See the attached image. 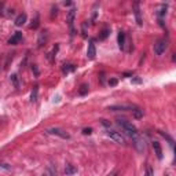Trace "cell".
Segmentation results:
<instances>
[{
  "label": "cell",
  "instance_id": "6da1fadb",
  "mask_svg": "<svg viewBox=\"0 0 176 176\" xmlns=\"http://www.w3.org/2000/svg\"><path fill=\"white\" fill-rule=\"evenodd\" d=\"M117 125L120 127L121 129H123V132L125 135H128L129 138H136L138 135H139V132H138V129H136V127L132 123H129V121H127L125 118H117Z\"/></svg>",
  "mask_w": 176,
  "mask_h": 176
},
{
  "label": "cell",
  "instance_id": "7a4b0ae2",
  "mask_svg": "<svg viewBox=\"0 0 176 176\" xmlns=\"http://www.w3.org/2000/svg\"><path fill=\"white\" fill-rule=\"evenodd\" d=\"M106 134H107V136L114 140L116 143H118V145H125V138L121 135V132H117V131H114V129L109 128L106 131Z\"/></svg>",
  "mask_w": 176,
  "mask_h": 176
},
{
  "label": "cell",
  "instance_id": "3957f363",
  "mask_svg": "<svg viewBox=\"0 0 176 176\" xmlns=\"http://www.w3.org/2000/svg\"><path fill=\"white\" fill-rule=\"evenodd\" d=\"M47 134L48 135H55V136H59L62 139H70V135L62 128H58V127H52V128H48L47 129Z\"/></svg>",
  "mask_w": 176,
  "mask_h": 176
},
{
  "label": "cell",
  "instance_id": "277c9868",
  "mask_svg": "<svg viewBox=\"0 0 176 176\" xmlns=\"http://www.w3.org/2000/svg\"><path fill=\"white\" fill-rule=\"evenodd\" d=\"M167 48H168V41L165 40V38H160V40L157 41V43L154 44V47H153L156 55H158V57L164 54V52L167 51Z\"/></svg>",
  "mask_w": 176,
  "mask_h": 176
},
{
  "label": "cell",
  "instance_id": "5b68a950",
  "mask_svg": "<svg viewBox=\"0 0 176 176\" xmlns=\"http://www.w3.org/2000/svg\"><path fill=\"white\" fill-rule=\"evenodd\" d=\"M134 146L135 148H136L139 153H143V151H146V139L143 136H140V135H138L136 138H134Z\"/></svg>",
  "mask_w": 176,
  "mask_h": 176
},
{
  "label": "cell",
  "instance_id": "8992f818",
  "mask_svg": "<svg viewBox=\"0 0 176 176\" xmlns=\"http://www.w3.org/2000/svg\"><path fill=\"white\" fill-rule=\"evenodd\" d=\"M74 18H76V10L72 8L68 13V25H69V28H70L72 36H74V33H76V30H74Z\"/></svg>",
  "mask_w": 176,
  "mask_h": 176
},
{
  "label": "cell",
  "instance_id": "52a82bcc",
  "mask_svg": "<svg viewBox=\"0 0 176 176\" xmlns=\"http://www.w3.org/2000/svg\"><path fill=\"white\" fill-rule=\"evenodd\" d=\"M136 106L134 105H116V106H110L109 110H113V112H125V110H135Z\"/></svg>",
  "mask_w": 176,
  "mask_h": 176
},
{
  "label": "cell",
  "instance_id": "ba28073f",
  "mask_svg": "<svg viewBox=\"0 0 176 176\" xmlns=\"http://www.w3.org/2000/svg\"><path fill=\"white\" fill-rule=\"evenodd\" d=\"M96 57V48H95V44H94V41L91 40L90 43H88V50H87V58L88 59H94V58Z\"/></svg>",
  "mask_w": 176,
  "mask_h": 176
},
{
  "label": "cell",
  "instance_id": "9c48e42d",
  "mask_svg": "<svg viewBox=\"0 0 176 176\" xmlns=\"http://www.w3.org/2000/svg\"><path fill=\"white\" fill-rule=\"evenodd\" d=\"M22 41V33L21 32H15L13 36L10 37V40H8V44H11V46H16V44H19Z\"/></svg>",
  "mask_w": 176,
  "mask_h": 176
},
{
  "label": "cell",
  "instance_id": "30bf717a",
  "mask_svg": "<svg viewBox=\"0 0 176 176\" xmlns=\"http://www.w3.org/2000/svg\"><path fill=\"white\" fill-rule=\"evenodd\" d=\"M128 44V40H127V36L124 32H118V47H120L121 50H125V46Z\"/></svg>",
  "mask_w": 176,
  "mask_h": 176
},
{
  "label": "cell",
  "instance_id": "8fae6325",
  "mask_svg": "<svg viewBox=\"0 0 176 176\" xmlns=\"http://www.w3.org/2000/svg\"><path fill=\"white\" fill-rule=\"evenodd\" d=\"M134 13H135V18H136V22L139 26H142V16H140V8H139V3H135L134 4Z\"/></svg>",
  "mask_w": 176,
  "mask_h": 176
},
{
  "label": "cell",
  "instance_id": "7c38bea8",
  "mask_svg": "<svg viewBox=\"0 0 176 176\" xmlns=\"http://www.w3.org/2000/svg\"><path fill=\"white\" fill-rule=\"evenodd\" d=\"M153 148H154V153H156L157 158H158V160H162V148H161V145H160V142L154 140V142H153Z\"/></svg>",
  "mask_w": 176,
  "mask_h": 176
},
{
  "label": "cell",
  "instance_id": "4fadbf2b",
  "mask_svg": "<svg viewBox=\"0 0 176 176\" xmlns=\"http://www.w3.org/2000/svg\"><path fill=\"white\" fill-rule=\"evenodd\" d=\"M167 10H168V6L167 4H162L161 8H160V11L157 13V15H158V19H160V24L162 25V19L165 18V15H167Z\"/></svg>",
  "mask_w": 176,
  "mask_h": 176
},
{
  "label": "cell",
  "instance_id": "5bb4252c",
  "mask_svg": "<svg viewBox=\"0 0 176 176\" xmlns=\"http://www.w3.org/2000/svg\"><path fill=\"white\" fill-rule=\"evenodd\" d=\"M26 18H28V16H26V14H25V13L19 14V15L15 18V26H22V25L26 22Z\"/></svg>",
  "mask_w": 176,
  "mask_h": 176
},
{
  "label": "cell",
  "instance_id": "9a60e30c",
  "mask_svg": "<svg viewBox=\"0 0 176 176\" xmlns=\"http://www.w3.org/2000/svg\"><path fill=\"white\" fill-rule=\"evenodd\" d=\"M77 172V168L74 167V165H72V164H66V167H65V173L68 176H72V175H74V173Z\"/></svg>",
  "mask_w": 176,
  "mask_h": 176
},
{
  "label": "cell",
  "instance_id": "2e32d148",
  "mask_svg": "<svg viewBox=\"0 0 176 176\" xmlns=\"http://www.w3.org/2000/svg\"><path fill=\"white\" fill-rule=\"evenodd\" d=\"M43 176H58V173H57V168H54L52 165H50L48 169H47L46 172L43 173Z\"/></svg>",
  "mask_w": 176,
  "mask_h": 176
},
{
  "label": "cell",
  "instance_id": "e0dca14e",
  "mask_svg": "<svg viewBox=\"0 0 176 176\" xmlns=\"http://www.w3.org/2000/svg\"><path fill=\"white\" fill-rule=\"evenodd\" d=\"M37 96H38V87H33L32 92H30V102H36L37 101Z\"/></svg>",
  "mask_w": 176,
  "mask_h": 176
},
{
  "label": "cell",
  "instance_id": "ac0fdd59",
  "mask_svg": "<svg viewBox=\"0 0 176 176\" xmlns=\"http://www.w3.org/2000/svg\"><path fill=\"white\" fill-rule=\"evenodd\" d=\"M11 81H13V84H14V87H15V88L21 87V84H19V81H18V76H16V74H13V76H11Z\"/></svg>",
  "mask_w": 176,
  "mask_h": 176
},
{
  "label": "cell",
  "instance_id": "d6986e66",
  "mask_svg": "<svg viewBox=\"0 0 176 176\" xmlns=\"http://www.w3.org/2000/svg\"><path fill=\"white\" fill-rule=\"evenodd\" d=\"M88 88H90V87H88L87 84H82L81 87H80V91H79V94H80V95H85V94L88 92Z\"/></svg>",
  "mask_w": 176,
  "mask_h": 176
},
{
  "label": "cell",
  "instance_id": "ffe728a7",
  "mask_svg": "<svg viewBox=\"0 0 176 176\" xmlns=\"http://www.w3.org/2000/svg\"><path fill=\"white\" fill-rule=\"evenodd\" d=\"M74 69H76V66H74V65H65V68H63V73L68 74L69 72H73Z\"/></svg>",
  "mask_w": 176,
  "mask_h": 176
},
{
  "label": "cell",
  "instance_id": "44dd1931",
  "mask_svg": "<svg viewBox=\"0 0 176 176\" xmlns=\"http://www.w3.org/2000/svg\"><path fill=\"white\" fill-rule=\"evenodd\" d=\"M109 33H110V30L107 29V28H105V29L102 30V35L99 36V38H101V40H105V38H106L107 36H109Z\"/></svg>",
  "mask_w": 176,
  "mask_h": 176
},
{
  "label": "cell",
  "instance_id": "7402d4cb",
  "mask_svg": "<svg viewBox=\"0 0 176 176\" xmlns=\"http://www.w3.org/2000/svg\"><path fill=\"white\" fill-rule=\"evenodd\" d=\"M132 113H134V116H135V117H136V118H140V117H142V116H143V110L138 109V107H136V109H135V110H132Z\"/></svg>",
  "mask_w": 176,
  "mask_h": 176
},
{
  "label": "cell",
  "instance_id": "603a6c76",
  "mask_svg": "<svg viewBox=\"0 0 176 176\" xmlns=\"http://www.w3.org/2000/svg\"><path fill=\"white\" fill-rule=\"evenodd\" d=\"M43 40L44 41H46L47 40V32H43V33H41V35H40V40H38V46H43Z\"/></svg>",
  "mask_w": 176,
  "mask_h": 176
},
{
  "label": "cell",
  "instance_id": "cb8c5ba5",
  "mask_svg": "<svg viewBox=\"0 0 176 176\" xmlns=\"http://www.w3.org/2000/svg\"><path fill=\"white\" fill-rule=\"evenodd\" d=\"M145 176H153V169H151V167H147V168H146Z\"/></svg>",
  "mask_w": 176,
  "mask_h": 176
},
{
  "label": "cell",
  "instance_id": "d4e9b609",
  "mask_svg": "<svg viewBox=\"0 0 176 176\" xmlns=\"http://www.w3.org/2000/svg\"><path fill=\"white\" fill-rule=\"evenodd\" d=\"M82 134H84V135H91V134H92V128H84V129H82Z\"/></svg>",
  "mask_w": 176,
  "mask_h": 176
},
{
  "label": "cell",
  "instance_id": "484cf974",
  "mask_svg": "<svg viewBox=\"0 0 176 176\" xmlns=\"http://www.w3.org/2000/svg\"><path fill=\"white\" fill-rule=\"evenodd\" d=\"M37 26H38V16H36V21H35V24H32V28L36 29Z\"/></svg>",
  "mask_w": 176,
  "mask_h": 176
},
{
  "label": "cell",
  "instance_id": "4316f807",
  "mask_svg": "<svg viewBox=\"0 0 176 176\" xmlns=\"http://www.w3.org/2000/svg\"><path fill=\"white\" fill-rule=\"evenodd\" d=\"M109 84H110V85H116V84H117V80H116V79L109 80Z\"/></svg>",
  "mask_w": 176,
  "mask_h": 176
},
{
  "label": "cell",
  "instance_id": "83f0119b",
  "mask_svg": "<svg viewBox=\"0 0 176 176\" xmlns=\"http://www.w3.org/2000/svg\"><path fill=\"white\" fill-rule=\"evenodd\" d=\"M132 82H135V84H139V82H142V80H140V79H134V80H132Z\"/></svg>",
  "mask_w": 176,
  "mask_h": 176
},
{
  "label": "cell",
  "instance_id": "f1b7e54d",
  "mask_svg": "<svg viewBox=\"0 0 176 176\" xmlns=\"http://www.w3.org/2000/svg\"><path fill=\"white\" fill-rule=\"evenodd\" d=\"M32 70L35 72V74H36V76H38V70H37V68H36V66H33V68H32Z\"/></svg>",
  "mask_w": 176,
  "mask_h": 176
},
{
  "label": "cell",
  "instance_id": "f546056e",
  "mask_svg": "<svg viewBox=\"0 0 176 176\" xmlns=\"http://www.w3.org/2000/svg\"><path fill=\"white\" fill-rule=\"evenodd\" d=\"M3 14V4H0V15Z\"/></svg>",
  "mask_w": 176,
  "mask_h": 176
},
{
  "label": "cell",
  "instance_id": "4dcf8cb0",
  "mask_svg": "<svg viewBox=\"0 0 176 176\" xmlns=\"http://www.w3.org/2000/svg\"><path fill=\"white\" fill-rule=\"evenodd\" d=\"M113 176H117V175H113Z\"/></svg>",
  "mask_w": 176,
  "mask_h": 176
}]
</instances>
